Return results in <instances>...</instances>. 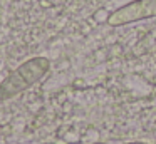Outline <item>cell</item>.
Here are the masks:
<instances>
[{"mask_svg":"<svg viewBox=\"0 0 156 144\" xmlns=\"http://www.w3.org/2000/svg\"><path fill=\"white\" fill-rule=\"evenodd\" d=\"M51 70V60L47 57H32L15 67L2 82H0V102L10 100L30 89L34 84L42 80Z\"/></svg>","mask_w":156,"mask_h":144,"instance_id":"6da1fadb","label":"cell"},{"mask_svg":"<svg viewBox=\"0 0 156 144\" xmlns=\"http://www.w3.org/2000/svg\"><path fill=\"white\" fill-rule=\"evenodd\" d=\"M156 17V0H133L124 3L109 13L108 23L111 27H122L141 20L154 19Z\"/></svg>","mask_w":156,"mask_h":144,"instance_id":"7a4b0ae2","label":"cell"},{"mask_svg":"<svg viewBox=\"0 0 156 144\" xmlns=\"http://www.w3.org/2000/svg\"><path fill=\"white\" fill-rule=\"evenodd\" d=\"M126 144H146V142H141V141H138V142H126Z\"/></svg>","mask_w":156,"mask_h":144,"instance_id":"3957f363","label":"cell"},{"mask_svg":"<svg viewBox=\"0 0 156 144\" xmlns=\"http://www.w3.org/2000/svg\"><path fill=\"white\" fill-rule=\"evenodd\" d=\"M92 144H106V142H92Z\"/></svg>","mask_w":156,"mask_h":144,"instance_id":"277c9868","label":"cell"}]
</instances>
